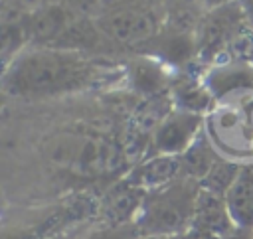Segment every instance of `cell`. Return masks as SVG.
I'll return each instance as SVG.
<instances>
[{
	"instance_id": "obj_1",
	"label": "cell",
	"mask_w": 253,
	"mask_h": 239,
	"mask_svg": "<svg viewBox=\"0 0 253 239\" xmlns=\"http://www.w3.org/2000/svg\"><path fill=\"white\" fill-rule=\"evenodd\" d=\"M111 89H126L123 59L61 47H28L2 69L6 103L40 105Z\"/></svg>"
},
{
	"instance_id": "obj_2",
	"label": "cell",
	"mask_w": 253,
	"mask_h": 239,
	"mask_svg": "<svg viewBox=\"0 0 253 239\" xmlns=\"http://www.w3.org/2000/svg\"><path fill=\"white\" fill-rule=\"evenodd\" d=\"M93 18L125 55H136L162 32L164 0H103Z\"/></svg>"
},
{
	"instance_id": "obj_3",
	"label": "cell",
	"mask_w": 253,
	"mask_h": 239,
	"mask_svg": "<svg viewBox=\"0 0 253 239\" xmlns=\"http://www.w3.org/2000/svg\"><path fill=\"white\" fill-rule=\"evenodd\" d=\"M204 130L223 158L253 162V89L215 99L206 115Z\"/></svg>"
},
{
	"instance_id": "obj_4",
	"label": "cell",
	"mask_w": 253,
	"mask_h": 239,
	"mask_svg": "<svg viewBox=\"0 0 253 239\" xmlns=\"http://www.w3.org/2000/svg\"><path fill=\"white\" fill-rule=\"evenodd\" d=\"M200 182L192 178H178L176 182L146 192L140 213L134 221L138 235L170 237L192 229Z\"/></svg>"
},
{
	"instance_id": "obj_5",
	"label": "cell",
	"mask_w": 253,
	"mask_h": 239,
	"mask_svg": "<svg viewBox=\"0 0 253 239\" xmlns=\"http://www.w3.org/2000/svg\"><path fill=\"white\" fill-rule=\"evenodd\" d=\"M249 22L241 2L208 8L198 34H196V59L202 69L221 63L227 55L229 45Z\"/></svg>"
},
{
	"instance_id": "obj_6",
	"label": "cell",
	"mask_w": 253,
	"mask_h": 239,
	"mask_svg": "<svg viewBox=\"0 0 253 239\" xmlns=\"http://www.w3.org/2000/svg\"><path fill=\"white\" fill-rule=\"evenodd\" d=\"M172 109H174L172 97L170 93H164L158 97L140 99L136 107L130 111L123 130V148L130 168L148 154L154 132L158 130L160 122L168 117Z\"/></svg>"
},
{
	"instance_id": "obj_7",
	"label": "cell",
	"mask_w": 253,
	"mask_h": 239,
	"mask_svg": "<svg viewBox=\"0 0 253 239\" xmlns=\"http://www.w3.org/2000/svg\"><path fill=\"white\" fill-rule=\"evenodd\" d=\"M146 192L125 176L101 192L95 205V217L99 227H128L134 225Z\"/></svg>"
},
{
	"instance_id": "obj_8",
	"label": "cell",
	"mask_w": 253,
	"mask_h": 239,
	"mask_svg": "<svg viewBox=\"0 0 253 239\" xmlns=\"http://www.w3.org/2000/svg\"><path fill=\"white\" fill-rule=\"evenodd\" d=\"M206 117L198 113H188L182 109H172L168 117L160 122L154 138L150 142L148 154H184L194 140L204 132Z\"/></svg>"
},
{
	"instance_id": "obj_9",
	"label": "cell",
	"mask_w": 253,
	"mask_h": 239,
	"mask_svg": "<svg viewBox=\"0 0 253 239\" xmlns=\"http://www.w3.org/2000/svg\"><path fill=\"white\" fill-rule=\"evenodd\" d=\"M125 63V85L138 99H150L170 93L174 69L150 55H128Z\"/></svg>"
},
{
	"instance_id": "obj_10",
	"label": "cell",
	"mask_w": 253,
	"mask_h": 239,
	"mask_svg": "<svg viewBox=\"0 0 253 239\" xmlns=\"http://www.w3.org/2000/svg\"><path fill=\"white\" fill-rule=\"evenodd\" d=\"M51 47L71 49V51H79L85 55L107 57V59L128 57L107 38V34L99 28L95 18H91V16H77Z\"/></svg>"
},
{
	"instance_id": "obj_11",
	"label": "cell",
	"mask_w": 253,
	"mask_h": 239,
	"mask_svg": "<svg viewBox=\"0 0 253 239\" xmlns=\"http://www.w3.org/2000/svg\"><path fill=\"white\" fill-rule=\"evenodd\" d=\"M190 231H194L198 237H227L233 231H237L229 215L225 196L200 188Z\"/></svg>"
},
{
	"instance_id": "obj_12",
	"label": "cell",
	"mask_w": 253,
	"mask_h": 239,
	"mask_svg": "<svg viewBox=\"0 0 253 239\" xmlns=\"http://www.w3.org/2000/svg\"><path fill=\"white\" fill-rule=\"evenodd\" d=\"M182 160L178 154H146L142 160H138L125 178L132 182L134 186L142 188L144 192L160 190L178 178H182Z\"/></svg>"
},
{
	"instance_id": "obj_13",
	"label": "cell",
	"mask_w": 253,
	"mask_h": 239,
	"mask_svg": "<svg viewBox=\"0 0 253 239\" xmlns=\"http://www.w3.org/2000/svg\"><path fill=\"white\" fill-rule=\"evenodd\" d=\"M204 71L190 69V71H176L172 85H170V97L174 103V109H182L188 113L208 115V111L213 107L215 97L210 93V89L204 83L202 77Z\"/></svg>"
},
{
	"instance_id": "obj_14",
	"label": "cell",
	"mask_w": 253,
	"mask_h": 239,
	"mask_svg": "<svg viewBox=\"0 0 253 239\" xmlns=\"http://www.w3.org/2000/svg\"><path fill=\"white\" fill-rule=\"evenodd\" d=\"M206 87L215 99L253 89V61H223L204 69Z\"/></svg>"
},
{
	"instance_id": "obj_15",
	"label": "cell",
	"mask_w": 253,
	"mask_h": 239,
	"mask_svg": "<svg viewBox=\"0 0 253 239\" xmlns=\"http://www.w3.org/2000/svg\"><path fill=\"white\" fill-rule=\"evenodd\" d=\"M75 18L77 14H73L63 2L28 16L30 47H51Z\"/></svg>"
},
{
	"instance_id": "obj_16",
	"label": "cell",
	"mask_w": 253,
	"mask_h": 239,
	"mask_svg": "<svg viewBox=\"0 0 253 239\" xmlns=\"http://www.w3.org/2000/svg\"><path fill=\"white\" fill-rule=\"evenodd\" d=\"M225 203L235 227L253 231V162L241 166L237 180L225 194Z\"/></svg>"
},
{
	"instance_id": "obj_17",
	"label": "cell",
	"mask_w": 253,
	"mask_h": 239,
	"mask_svg": "<svg viewBox=\"0 0 253 239\" xmlns=\"http://www.w3.org/2000/svg\"><path fill=\"white\" fill-rule=\"evenodd\" d=\"M208 12L204 0H164L162 30L182 36H196Z\"/></svg>"
},
{
	"instance_id": "obj_18",
	"label": "cell",
	"mask_w": 253,
	"mask_h": 239,
	"mask_svg": "<svg viewBox=\"0 0 253 239\" xmlns=\"http://www.w3.org/2000/svg\"><path fill=\"white\" fill-rule=\"evenodd\" d=\"M221 158V154L217 152V148L213 146V142L208 138L206 130L194 140V144L180 154L182 160V172L186 178H192L196 182H202L208 172L217 164V160Z\"/></svg>"
},
{
	"instance_id": "obj_19",
	"label": "cell",
	"mask_w": 253,
	"mask_h": 239,
	"mask_svg": "<svg viewBox=\"0 0 253 239\" xmlns=\"http://www.w3.org/2000/svg\"><path fill=\"white\" fill-rule=\"evenodd\" d=\"M241 166L243 164L221 156L217 160V164L208 172V176L200 182V188L208 190V192H213V194H219V196H225L229 192V188L233 186V182L237 180Z\"/></svg>"
},
{
	"instance_id": "obj_20",
	"label": "cell",
	"mask_w": 253,
	"mask_h": 239,
	"mask_svg": "<svg viewBox=\"0 0 253 239\" xmlns=\"http://www.w3.org/2000/svg\"><path fill=\"white\" fill-rule=\"evenodd\" d=\"M63 4L77 16H95L103 0H63Z\"/></svg>"
},
{
	"instance_id": "obj_21",
	"label": "cell",
	"mask_w": 253,
	"mask_h": 239,
	"mask_svg": "<svg viewBox=\"0 0 253 239\" xmlns=\"http://www.w3.org/2000/svg\"><path fill=\"white\" fill-rule=\"evenodd\" d=\"M24 14H28V16H32V14H36V12H42V10H45V8H49V6H55V4H61L63 0H12Z\"/></svg>"
},
{
	"instance_id": "obj_22",
	"label": "cell",
	"mask_w": 253,
	"mask_h": 239,
	"mask_svg": "<svg viewBox=\"0 0 253 239\" xmlns=\"http://www.w3.org/2000/svg\"><path fill=\"white\" fill-rule=\"evenodd\" d=\"M198 239H253V231L237 229V231H233V233L227 235V237H198Z\"/></svg>"
},
{
	"instance_id": "obj_23",
	"label": "cell",
	"mask_w": 253,
	"mask_h": 239,
	"mask_svg": "<svg viewBox=\"0 0 253 239\" xmlns=\"http://www.w3.org/2000/svg\"><path fill=\"white\" fill-rule=\"evenodd\" d=\"M208 8H219V6H227V4H235L241 0H204Z\"/></svg>"
},
{
	"instance_id": "obj_24",
	"label": "cell",
	"mask_w": 253,
	"mask_h": 239,
	"mask_svg": "<svg viewBox=\"0 0 253 239\" xmlns=\"http://www.w3.org/2000/svg\"><path fill=\"white\" fill-rule=\"evenodd\" d=\"M241 6H243V10H245L249 22L253 24V0H241Z\"/></svg>"
},
{
	"instance_id": "obj_25",
	"label": "cell",
	"mask_w": 253,
	"mask_h": 239,
	"mask_svg": "<svg viewBox=\"0 0 253 239\" xmlns=\"http://www.w3.org/2000/svg\"><path fill=\"white\" fill-rule=\"evenodd\" d=\"M164 239H198V235L194 231H186V233H178V235H170Z\"/></svg>"
},
{
	"instance_id": "obj_26",
	"label": "cell",
	"mask_w": 253,
	"mask_h": 239,
	"mask_svg": "<svg viewBox=\"0 0 253 239\" xmlns=\"http://www.w3.org/2000/svg\"><path fill=\"white\" fill-rule=\"evenodd\" d=\"M132 239H164V237H156V235H134Z\"/></svg>"
}]
</instances>
